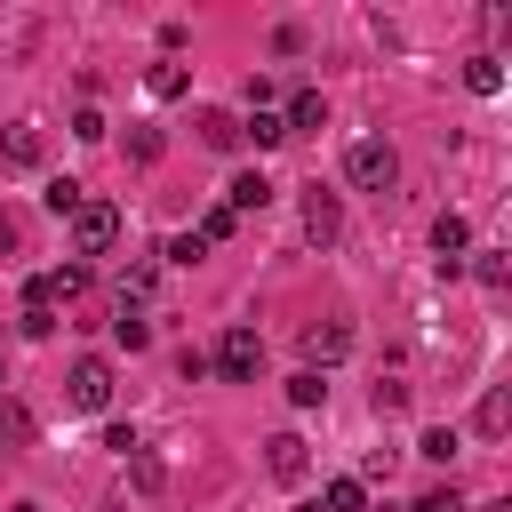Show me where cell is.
<instances>
[{"label":"cell","mask_w":512,"mask_h":512,"mask_svg":"<svg viewBox=\"0 0 512 512\" xmlns=\"http://www.w3.org/2000/svg\"><path fill=\"white\" fill-rule=\"evenodd\" d=\"M344 176H352L360 192H392V184H400V152H392L384 136H360V144L344 152Z\"/></svg>","instance_id":"6da1fadb"},{"label":"cell","mask_w":512,"mask_h":512,"mask_svg":"<svg viewBox=\"0 0 512 512\" xmlns=\"http://www.w3.org/2000/svg\"><path fill=\"white\" fill-rule=\"evenodd\" d=\"M64 400H72L80 416H104V408H112V360L80 352V360L64 368Z\"/></svg>","instance_id":"7a4b0ae2"},{"label":"cell","mask_w":512,"mask_h":512,"mask_svg":"<svg viewBox=\"0 0 512 512\" xmlns=\"http://www.w3.org/2000/svg\"><path fill=\"white\" fill-rule=\"evenodd\" d=\"M224 384H256V368H264V336L256 328H224V344H216V360H208Z\"/></svg>","instance_id":"3957f363"},{"label":"cell","mask_w":512,"mask_h":512,"mask_svg":"<svg viewBox=\"0 0 512 512\" xmlns=\"http://www.w3.org/2000/svg\"><path fill=\"white\" fill-rule=\"evenodd\" d=\"M112 240H120V208H112V200H80V208H72V248H80V256H104Z\"/></svg>","instance_id":"277c9868"},{"label":"cell","mask_w":512,"mask_h":512,"mask_svg":"<svg viewBox=\"0 0 512 512\" xmlns=\"http://www.w3.org/2000/svg\"><path fill=\"white\" fill-rule=\"evenodd\" d=\"M80 296H88V264H56V272H32L24 280V304H48V312L56 304H80Z\"/></svg>","instance_id":"5b68a950"},{"label":"cell","mask_w":512,"mask_h":512,"mask_svg":"<svg viewBox=\"0 0 512 512\" xmlns=\"http://www.w3.org/2000/svg\"><path fill=\"white\" fill-rule=\"evenodd\" d=\"M344 352H352V320H312V328H304V368H312V376H328Z\"/></svg>","instance_id":"8992f818"},{"label":"cell","mask_w":512,"mask_h":512,"mask_svg":"<svg viewBox=\"0 0 512 512\" xmlns=\"http://www.w3.org/2000/svg\"><path fill=\"white\" fill-rule=\"evenodd\" d=\"M304 240H312V248H336V240H344V208H336V192H304Z\"/></svg>","instance_id":"52a82bcc"},{"label":"cell","mask_w":512,"mask_h":512,"mask_svg":"<svg viewBox=\"0 0 512 512\" xmlns=\"http://www.w3.org/2000/svg\"><path fill=\"white\" fill-rule=\"evenodd\" d=\"M40 152H48L40 144V120H8L0 128V168H40Z\"/></svg>","instance_id":"ba28073f"},{"label":"cell","mask_w":512,"mask_h":512,"mask_svg":"<svg viewBox=\"0 0 512 512\" xmlns=\"http://www.w3.org/2000/svg\"><path fill=\"white\" fill-rule=\"evenodd\" d=\"M304 464H312V448H304L296 432H272V440H264V472H272V480H304Z\"/></svg>","instance_id":"9c48e42d"},{"label":"cell","mask_w":512,"mask_h":512,"mask_svg":"<svg viewBox=\"0 0 512 512\" xmlns=\"http://www.w3.org/2000/svg\"><path fill=\"white\" fill-rule=\"evenodd\" d=\"M32 440H40V424H32V408H24V400H8V392H0V448H8V456H24V448H32Z\"/></svg>","instance_id":"30bf717a"},{"label":"cell","mask_w":512,"mask_h":512,"mask_svg":"<svg viewBox=\"0 0 512 512\" xmlns=\"http://www.w3.org/2000/svg\"><path fill=\"white\" fill-rule=\"evenodd\" d=\"M264 200H272V176H264V168H248V176L224 184V208H232V216H256Z\"/></svg>","instance_id":"8fae6325"},{"label":"cell","mask_w":512,"mask_h":512,"mask_svg":"<svg viewBox=\"0 0 512 512\" xmlns=\"http://www.w3.org/2000/svg\"><path fill=\"white\" fill-rule=\"evenodd\" d=\"M432 248H440V272H456V256H464V248H472V224H464V216H456V208H448V216H440V224H432Z\"/></svg>","instance_id":"7c38bea8"},{"label":"cell","mask_w":512,"mask_h":512,"mask_svg":"<svg viewBox=\"0 0 512 512\" xmlns=\"http://www.w3.org/2000/svg\"><path fill=\"white\" fill-rule=\"evenodd\" d=\"M320 120H328L320 88H296V96H288V112H280V128H288V136H304V128H320Z\"/></svg>","instance_id":"4fadbf2b"},{"label":"cell","mask_w":512,"mask_h":512,"mask_svg":"<svg viewBox=\"0 0 512 512\" xmlns=\"http://www.w3.org/2000/svg\"><path fill=\"white\" fill-rule=\"evenodd\" d=\"M472 424H480V440H504V424H512V400H504V384H488V392H480V416H472Z\"/></svg>","instance_id":"5bb4252c"},{"label":"cell","mask_w":512,"mask_h":512,"mask_svg":"<svg viewBox=\"0 0 512 512\" xmlns=\"http://www.w3.org/2000/svg\"><path fill=\"white\" fill-rule=\"evenodd\" d=\"M144 88H152V96H160V104H168V96H184V88H192V72H184V64H176V56H160V64H152V72H144Z\"/></svg>","instance_id":"9a60e30c"},{"label":"cell","mask_w":512,"mask_h":512,"mask_svg":"<svg viewBox=\"0 0 512 512\" xmlns=\"http://www.w3.org/2000/svg\"><path fill=\"white\" fill-rule=\"evenodd\" d=\"M200 144L208 152H240V120L232 112H200Z\"/></svg>","instance_id":"2e32d148"},{"label":"cell","mask_w":512,"mask_h":512,"mask_svg":"<svg viewBox=\"0 0 512 512\" xmlns=\"http://www.w3.org/2000/svg\"><path fill=\"white\" fill-rule=\"evenodd\" d=\"M240 144H256V152H272V144H288V128H280V112H248V120H240Z\"/></svg>","instance_id":"e0dca14e"},{"label":"cell","mask_w":512,"mask_h":512,"mask_svg":"<svg viewBox=\"0 0 512 512\" xmlns=\"http://www.w3.org/2000/svg\"><path fill=\"white\" fill-rule=\"evenodd\" d=\"M152 280H160V264H152V256H136V264H128V272H120V304H128V312H136V304H144V296H152Z\"/></svg>","instance_id":"ac0fdd59"},{"label":"cell","mask_w":512,"mask_h":512,"mask_svg":"<svg viewBox=\"0 0 512 512\" xmlns=\"http://www.w3.org/2000/svg\"><path fill=\"white\" fill-rule=\"evenodd\" d=\"M112 344H120V352H144V344H152V320L120 304V312H112Z\"/></svg>","instance_id":"d6986e66"},{"label":"cell","mask_w":512,"mask_h":512,"mask_svg":"<svg viewBox=\"0 0 512 512\" xmlns=\"http://www.w3.org/2000/svg\"><path fill=\"white\" fill-rule=\"evenodd\" d=\"M128 480H136V496H160V488H168V464H160L152 448H136V456H128Z\"/></svg>","instance_id":"ffe728a7"},{"label":"cell","mask_w":512,"mask_h":512,"mask_svg":"<svg viewBox=\"0 0 512 512\" xmlns=\"http://www.w3.org/2000/svg\"><path fill=\"white\" fill-rule=\"evenodd\" d=\"M160 152H168V136H160L152 120H136V128H128V160H136V168H152Z\"/></svg>","instance_id":"44dd1931"},{"label":"cell","mask_w":512,"mask_h":512,"mask_svg":"<svg viewBox=\"0 0 512 512\" xmlns=\"http://www.w3.org/2000/svg\"><path fill=\"white\" fill-rule=\"evenodd\" d=\"M80 200H88V184H72V176H48V192H40V208H48V216H72Z\"/></svg>","instance_id":"7402d4cb"},{"label":"cell","mask_w":512,"mask_h":512,"mask_svg":"<svg viewBox=\"0 0 512 512\" xmlns=\"http://www.w3.org/2000/svg\"><path fill=\"white\" fill-rule=\"evenodd\" d=\"M320 512H368V488L360 480H328L320 488Z\"/></svg>","instance_id":"603a6c76"},{"label":"cell","mask_w":512,"mask_h":512,"mask_svg":"<svg viewBox=\"0 0 512 512\" xmlns=\"http://www.w3.org/2000/svg\"><path fill=\"white\" fill-rule=\"evenodd\" d=\"M464 88H472V96H496V88H504V64H496V56H472V64H464Z\"/></svg>","instance_id":"cb8c5ba5"},{"label":"cell","mask_w":512,"mask_h":512,"mask_svg":"<svg viewBox=\"0 0 512 512\" xmlns=\"http://www.w3.org/2000/svg\"><path fill=\"white\" fill-rule=\"evenodd\" d=\"M192 232H200V240H208V248H216V240H232V232H240V216H232V208H224V200H216V208H208V216H200V224H192Z\"/></svg>","instance_id":"d4e9b609"},{"label":"cell","mask_w":512,"mask_h":512,"mask_svg":"<svg viewBox=\"0 0 512 512\" xmlns=\"http://www.w3.org/2000/svg\"><path fill=\"white\" fill-rule=\"evenodd\" d=\"M320 400H328V384H320L312 368H296V376H288V408H320Z\"/></svg>","instance_id":"484cf974"},{"label":"cell","mask_w":512,"mask_h":512,"mask_svg":"<svg viewBox=\"0 0 512 512\" xmlns=\"http://www.w3.org/2000/svg\"><path fill=\"white\" fill-rule=\"evenodd\" d=\"M456 448H464V440H456V424H432V432L416 440V456H432V464H448Z\"/></svg>","instance_id":"4316f807"},{"label":"cell","mask_w":512,"mask_h":512,"mask_svg":"<svg viewBox=\"0 0 512 512\" xmlns=\"http://www.w3.org/2000/svg\"><path fill=\"white\" fill-rule=\"evenodd\" d=\"M16 328L40 344V336H56V312H48V304H24V312H16Z\"/></svg>","instance_id":"83f0119b"},{"label":"cell","mask_w":512,"mask_h":512,"mask_svg":"<svg viewBox=\"0 0 512 512\" xmlns=\"http://www.w3.org/2000/svg\"><path fill=\"white\" fill-rule=\"evenodd\" d=\"M392 464H400V448H368V456H360V488H368V480H392Z\"/></svg>","instance_id":"f1b7e54d"},{"label":"cell","mask_w":512,"mask_h":512,"mask_svg":"<svg viewBox=\"0 0 512 512\" xmlns=\"http://www.w3.org/2000/svg\"><path fill=\"white\" fill-rule=\"evenodd\" d=\"M200 256H208L200 232H176V240H168V264H200Z\"/></svg>","instance_id":"f546056e"},{"label":"cell","mask_w":512,"mask_h":512,"mask_svg":"<svg viewBox=\"0 0 512 512\" xmlns=\"http://www.w3.org/2000/svg\"><path fill=\"white\" fill-rule=\"evenodd\" d=\"M16 248H24V216H16V208H0V256H16Z\"/></svg>","instance_id":"4dcf8cb0"},{"label":"cell","mask_w":512,"mask_h":512,"mask_svg":"<svg viewBox=\"0 0 512 512\" xmlns=\"http://www.w3.org/2000/svg\"><path fill=\"white\" fill-rule=\"evenodd\" d=\"M408 512H464V496H456V488H432V496H416Z\"/></svg>","instance_id":"1f68e13d"},{"label":"cell","mask_w":512,"mask_h":512,"mask_svg":"<svg viewBox=\"0 0 512 512\" xmlns=\"http://www.w3.org/2000/svg\"><path fill=\"white\" fill-rule=\"evenodd\" d=\"M408 408V384H376V416H400Z\"/></svg>","instance_id":"d6a6232c"},{"label":"cell","mask_w":512,"mask_h":512,"mask_svg":"<svg viewBox=\"0 0 512 512\" xmlns=\"http://www.w3.org/2000/svg\"><path fill=\"white\" fill-rule=\"evenodd\" d=\"M8 512H40V504H8Z\"/></svg>","instance_id":"836d02e7"},{"label":"cell","mask_w":512,"mask_h":512,"mask_svg":"<svg viewBox=\"0 0 512 512\" xmlns=\"http://www.w3.org/2000/svg\"><path fill=\"white\" fill-rule=\"evenodd\" d=\"M304 512H320V504H304Z\"/></svg>","instance_id":"e575fe53"}]
</instances>
